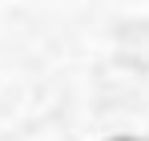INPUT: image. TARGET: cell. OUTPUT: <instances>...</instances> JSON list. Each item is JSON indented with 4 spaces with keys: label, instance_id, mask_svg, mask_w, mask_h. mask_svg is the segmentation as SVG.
Masks as SVG:
<instances>
[{
    "label": "cell",
    "instance_id": "cell-1",
    "mask_svg": "<svg viewBox=\"0 0 149 141\" xmlns=\"http://www.w3.org/2000/svg\"><path fill=\"white\" fill-rule=\"evenodd\" d=\"M105 141H145V137H137V133H113V137H105Z\"/></svg>",
    "mask_w": 149,
    "mask_h": 141
}]
</instances>
